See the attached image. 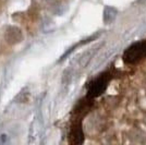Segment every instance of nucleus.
Wrapping results in <instances>:
<instances>
[{
  "instance_id": "nucleus-1",
  "label": "nucleus",
  "mask_w": 146,
  "mask_h": 145,
  "mask_svg": "<svg viewBox=\"0 0 146 145\" xmlns=\"http://www.w3.org/2000/svg\"><path fill=\"white\" fill-rule=\"evenodd\" d=\"M123 61L127 65H135L146 58V41H140L132 44L123 53Z\"/></svg>"
},
{
  "instance_id": "nucleus-2",
  "label": "nucleus",
  "mask_w": 146,
  "mask_h": 145,
  "mask_svg": "<svg viewBox=\"0 0 146 145\" xmlns=\"http://www.w3.org/2000/svg\"><path fill=\"white\" fill-rule=\"evenodd\" d=\"M110 79H111V73L108 72V71L102 73L100 75H98L97 78H95L88 85L87 96L91 97V98L100 96L104 92L106 91Z\"/></svg>"
},
{
  "instance_id": "nucleus-3",
  "label": "nucleus",
  "mask_w": 146,
  "mask_h": 145,
  "mask_svg": "<svg viewBox=\"0 0 146 145\" xmlns=\"http://www.w3.org/2000/svg\"><path fill=\"white\" fill-rule=\"evenodd\" d=\"M93 98L91 97H85L83 99H81L79 103L76 104L75 108L73 109V116L75 117V120L81 121L82 118H84L91 110L92 106H93Z\"/></svg>"
},
{
  "instance_id": "nucleus-4",
  "label": "nucleus",
  "mask_w": 146,
  "mask_h": 145,
  "mask_svg": "<svg viewBox=\"0 0 146 145\" xmlns=\"http://www.w3.org/2000/svg\"><path fill=\"white\" fill-rule=\"evenodd\" d=\"M69 143L70 144H82L84 142V132L82 129L81 121L74 120L69 132Z\"/></svg>"
},
{
  "instance_id": "nucleus-5",
  "label": "nucleus",
  "mask_w": 146,
  "mask_h": 145,
  "mask_svg": "<svg viewBox=\"0 0 146 145\" xmlns=\"http://www.w3.org/2000/svg\"><path fill=\"white\" fill-rule=\"evenodd\" d=\"M21 31L17 27H10L7 31L6 38L9 43H18L21 41Z\"/></svg>"
}]
</instances>
